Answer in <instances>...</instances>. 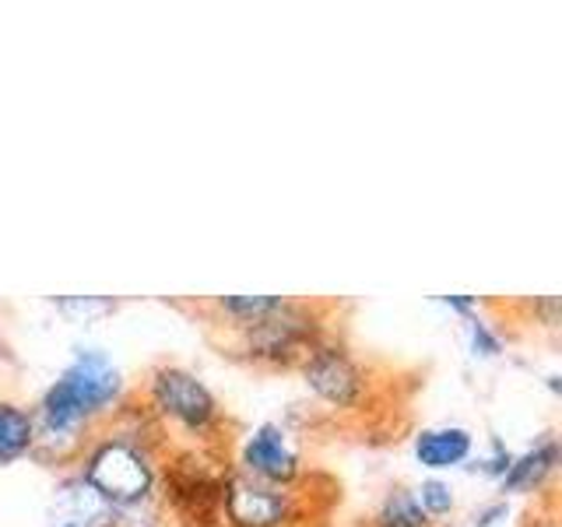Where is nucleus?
Instances as JSON below:
<instances>
[{
  "mask_svg": "<svg viewBox=\"0 0 562 527\" xmlns=\"http://www.w3.org/2000/svg\"><path fill=\"white\" fill-rule=\"evenodd\" d=\"M562 464V447L555 433H538L524 450H514L509 471L499 482V496H531V492H544L559 474Z\"/></svg>",
  "mask_w": 562,
  "mask_h": 527,
  "instance_id": "nucleus-11",
  "label": "nucleus"
},
{
  "mask_svg": "<svg viewBox=\"0 0 562 527\" xmlns=\"http://www.w3.org/2000/svg\"><path fill=\"white\" fill-rule=\"evenodd\" d=\"M461 324H464V345H468V356L471 359L492 362V359H499L503 351H506L503 330L492 324L485 313H471V316H464Z\"/></svg>",
  "mask_w": 562,
  "mask_h": 527,
  "instance_id": "nucleus-16",
  "label": "nucleus"
},
{
  "mask_svg": "<svg viewBox=\"0 0 562 527\" xmlns=\"http://www.w3.org/2000/svg\"><path fill=\"white\" fill-rule=\"evenodd\" d=\"M412 489H415L422 514L432 520V527L457 514V485L447 479V474H422V482Z\"/></svg>",
  "mask_w": 562,
  "mask_h": 527,
  "instance_id": "nucleus-15",
  "label": "nucleus"
},
{
  "mask_svg": "<svg viewBox=\"0 0 562 527\" xmlns=\"http://www.w3.org/2000/svg\"><path fill=\"white\" fill-rule=\"evenodd\" d=\"M436 306H443L447 313H453L457 321H464L471 313H482V295H471V292H443V295H432Z\"/></svg>",
  "mask_w": 562,
  "mask_h": 527,
  "instance_id": "nucleus-20",
  "label": "nucleus"
},
{
  "mask_svg": "<svg viewBox=\"0 0 562 527\" xmlns=\"http://www.w3.org/2000/svg\"><path fill=\"white\" fill-rule=\"evenodd\" d=\"M327 338V306L316 299H285L274 313L260 316L257 324L233 330L236 351L254 366L292 369L306 359L313 345Z\"/></svg>",
  "mask_w": 562,
  "mask_h": 527,
  "instance_id": "nucleus-5",
  "label": "nucleus"
},
{
  "mask_svg": "<svg viewBox=\"0 0 562 527\" xmlns=\"http://www.w3.org/2000/svg\"><path fill=\"white\" fill-rule=\"evenodd\" d=\"M538 527H555V520H544V524H538Z\"/></svg>",
  "mask_w": 562,
  "mask_h": 527,
  "instance_id": "nucleus-21",
  "label": "nucleus"
},
{
  "mask_svg": "<svg viewBox=\"0 0 562 527\" xmlns=\"http://www.w3.org/2000/svg\"><path fill=\"white\" fill-rule=\"evenodd\" d=\"M53 306L60 313L75 316V321H95V316H105L116 310V299H105V295H60L53 299Z\"/></svg>",
  "mask_w": 562,
  "mask_h": 527,
  "instance_id": "nucleus-18",
  "label": "nucleus"
},
{
  "mask_svg": "<svg viewBox=\"0 0 562 527\" xmlns=\"http://www.w3.org/2000/svg\"><path fill=\"white\" fill-rule=\"evenodd\" d=\"M509 517H514V506H509V500L492 496V500H485V503H479V506L471 509L468 524L471 527H503Z\"/></svg>",
  "mask_w": 562,
  "mask_h": 527,
  "instance_id": "nucleus-19",
  "label": "nucleus"
},
{
  "mask_svg": "<svg viewBox=\"0 0 562 527\" xmlns=\"http://www.w3.org/2000/svg\"><path fill=\"white\" fill-rule=\"evenodd\" d=\"M366 527H432V520L422 514V506L415 500V489L397 482V485L383 489L376 506L369 509Z\"/></svg>",
  "mask_w": 562,
  "mask_h": 527,
  "instance_id": "nucleus-13",
  "label": "nucleus"
},
{
  "mask_svg": "<svg viewBox=\"0 0 562 527\" xmlns=\"http://www.w3.org/2000/svg\"><path fill=\"white\" fill-rule=\"evenodd\" d=\"M35 457V415L32 404L0 397V468Z\"/></svg>",
  "mask_w": 562,
  "mask_h": 527,
  "instance_id": "nucleus-12",
  "label": "nucleus"
},
{
  "mask_svg": "<svg viewBox=\"0 0 562 527\" xmlns=\"http://www.w3.org/2000/svg\"><path fill=\"white\" fill-rule=\"evenodd\" d=\"M306 500L299 489H278L246 479V474H228L222 517L225 527H303Z\"/></svg>",
  "mask_w": 562,
  "mask_h": 527,
  "instance_id": "nucleus-8",
  "label": "nucleus"
},
{
  "mask_svg": "<svg viewBox=\"0 0 562 527\" xmlns=\"http://www.w3.org/2000/svg\"><path fill=\"white\" fill-rule=\"evenodd\" d=\"M140 412L158 433H176L190 439V447H215L225 429V408L218 394L201 373L180 362H158L140 383Z\"/></svg>",
  "mask_w": 562,
  "mask_h": 527,
  "instance_id": "nucleus-3",
  "label": "nucleus"
},
{
  "mask_svg": "<svg viewBox=\"0 0 562 527\" xmlns=\"http://www.w3.org/2000/svg\"><path fill=\"white\" fill-rule=\"evenodd\" d=\"M120 509L105 503L75 468L57 474L46 503V527H120Z\"/></svg>",
  "mask_w": 562,
  "mask_h": 527,
  "instance_id": "nucleus-9",
  "label": "nucleus"
},
{
  "mask_svg": "<svg viewBox=\"0 0 562 527\" xmlns=\"http://www.w3.org/2000/svg\"><path fill=\"white\" fill-rule=\"evenodd\" d=\"M236 474L263 482V485H278V489H299L303 485V447H299L295 433L285 422L268 418L257 422L254 429H246L236 444Z\"/></svg>",
  "mask_w": 562,
  "mask_h": 527,
  "instance_id": "nucleus-7",
  "label": "nucleus"
},
{
  "mask_svg": "<svg viewBox=\"0 0 562 527\" xmlns=\"http://www.w3.org/2000/svg\"><path fill=\"white\" fill-rule=\"evenodd\" d=\"M162 433L145 412H131V404L105 426H99L78 450L75 468L105 503L123 514L158 506L162 482Z\"/></svg>",
  "mask_w": 562,
  "mask_h": 527,
  "instance_id": "nucleus-2",
  "label": "nucleus"
},
{
  "mask_svg": "<svg viewBox=\"0 0 562 527\" xmlns=\"http://www.w3.org/2000/svg\"><path fill=\"white\" fill-rule=\"evenodd\" d=\"M509 461H514V447H506L499 436H488L485 450H474V457L468 461L464 471L471 474H482L485 482H503V474L509 471Z\"/></svg>",
  "mask_w": 562,
  "mask_h": 527,
  "instance_id": "nucleus-17",
  "label": "nucleus"
},
{
  "mask_svg": "<svg viewBox=\"0 0 562 527\" xmlns=\"http://www.w3.org/2000/svg\"><path fill=\"white\" fill-rule=\"evenodd\" d=\"M479 450V436L461 422H436L422 426L412 436V457L426 474H450L468 468V461Z\"/></svg>",
  "mask_w": 562,
  "mask_h": 527,
  "instance_id": "nucleus-10",
  "label": "nucleus"
},
{
  "mask_svg": "<svg viewBox=\"0 0 562 527\" xmlns=\"http://www.w3.org/2000/svg\"><path fill=\"white\" fill-rule=\"evenodd\" d=\"M295 369L306 394L330 412H359L373 394L369 369L341 341H334L330 334L321 345H313Z\"/></svg>",
  "mask_w": 562,
  "mask_h": 527,
  "instance_id": "nucleus-6",
  "label": "nucleus"
},
{
  "mask_svg": "<svg viewBox=\"0 0 562 527\" xmlns=\"http://www.w3.org/2000/svg\"><path fill=\"white\" fill-rule=\"evenodd\" d=\"M289 295H215L207 303V310L218 316L222 324H228V330L257 324L260 316L274 313Z\"/></svg>",
  "mask_w": 562,
  "mask_h": 527,
  "instance_id": "nucleus-14",
  "label": "nucleus"
},
{
  "mask_svg": "<svg viewBox=\"0 0 562 527\" xmlns=\"http://www.w3.org/2000/svg\"><path fill=\"white\" fill-rule=\"evenodd\" d=\"M131 404V380L99 345H75L64 369L32 401L35 457L57 468L75 464L78 450L99 426Z\"/></svg>",
  "mask_w": 562,
  "mask_h": 527,
  "instance_id": "nucleus-1",
  "label": "nucleus"
},
{
  "mask_svg": "<svg viewBox=\"0 0 562 527\" xmlns=\"http://www.w3.org/2000/svg\"><path fill=\"white\" fill-rule=\"evenodd\" d=\"M233 464L215 457V447H183L162 457L158 509L176 527H225L222 503Z\"/></svg>",
  "mask_w": 562,
  "mask_h": 527,
  "instance_id": "nucleus-4",
  "label": "nucleus"
}]
</instances>
